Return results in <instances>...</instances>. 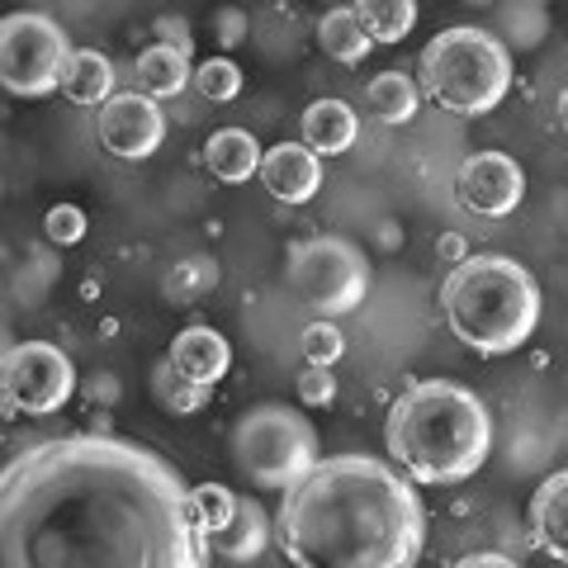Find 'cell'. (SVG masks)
<instances>
[{
  "label": "cell",
  "mask_w": 568,
  "mask_h": 568,
  "mask_svg": "<svg viewBox=\"0 0 568 568\" xmlns=\"http://www.w3.org/2000/svg\"><path fill=\"white\" fill-rule=\"evenodd\" d=\"M530 536L549 559L568 564V469H555L530 493Z\"/></svg>",
  "instance_id": "obj_14"
},
{
  "label": "cell",
  "mask_w": 568,
  "mask_h": 568,
  "mask_svg": "<svg viewBox=\"0 0 568 568\" xmlns=\"http://www.w3.org/2000/svg\"><path fill=\"white\" fill-rule=\"evenodd\" d=\"M261 185L280 204H308L323 190V152H313L308 142H275V148H265Z\"/></svg>",
  "instance_id": "obj_12"
},
{
  "label": "cell",
  "mask_w": 568,
  "mask_h": 568,
  "mask_svg": "<svg viewBox=\"0 0 568 568\" xmlns=\"http://www.w3.org/2000/svg\"><path fill=\"white\" fill-rule=\"evenodd\" d=\"M194 85H200V95L223 104V100H237L242 95V67L233 58H209L194 67Z\"/></svg>",
  "instance_id": "obj_24"
},
{
  "label": "cell",
  "mask_w": 568,
  "mask_h": 568,
  "mask_svg": "<svg viewBox=\"0 0 568 568\" xmlns=\"http://www.w3.org/2000/svg\"><path fill=\"white\" fill-rule=\"evenodd\" d=\"M298 123H304V142L323 156H342L361 133V119L346 100H313Z\"/></svg>",
  "instance_id": "obj_17"
},
{
  "label": "cell",
  "mask_w": 568,
  "mask_h": 568,
  "mask_svg": "<svg viewBox=\"0 0 568 568\" xmlns=\"http://www.w3.org/2000/svg\"><path fill=\"white\" fill-rule=\"evenodd\" d=\"M284 280H290V290L304 298L313 313L342 317V313L365 304L369 261L355 242L317 233V237H304V242L290 246V256H284Z\"/></svg>",
  "instance_id": "obj_7"
},
{
  "label": "cell",
  "mask_w": 568,
  "mask_h": 568,
  "mask_svg": "<svg viewBox=\"0 0 568 568\" xmlns=\"http://www.w3.org/2000/svg\"><path fill=\"white\" fill-rule=\"evenodd\" d=\"M62 95L71 104H81V110H100V104L114 95V62L104 58L100 48H77L67 62Z\"/></svg>",
  "instance_id": "obj_19"
},
{
  "label": "cell",
  "mask_w": 568,
  "mask_h": 568,
  "mask_svg": "<svg viewBox=\"0 0 568 568\" xmlns=\"http://www.w3.org/2000/svg\"><path fill=\"white\" fill-rule=\"evenodd\" d=\"M298 398H304V407H332V398H336L332 365H308L304 375H298Z\"/></svg>",
  "instance_id": "obj_29"
},
{
  "label": "cell",
  "mask_w": 568,
  "mask_h": 568,
  "mask_svg": "<svg viewBox=\"0 0 568 568\" xmlns=\"http://www.w3.org/2000/svg\"><path fill=\"white\" fill-rule=\"evenodd\" d=\"M365 104L379 123H413L422 104V85H413V77H403V71H379L365 85Z\"/></svg>",
  "instance_id": "obj_21"
},
{
  "label": "cell",
  "mask_w": 568,
  "mask_h": 568,
  "mask_svg": "<svg viewBox=\"0 0 568 568\" xmlns=\"http://www.w3.org/2000/svg\"><path fill=\"white\" fill-rule=\"evenodd\" d=\"M355 14L375 43H403L417 24V0H355Z\"/></svg>",
  "instance_id": "obj_22"
},
{
  "label": "cell",
  "mask_w": 568,
  "mask_h": 568,
  "mask_svg": "<svg viewBox=\"0 0 568 568\" xmlns=\"http://www.w3.org/2000/svg\"><path fill=\"white\" fill-rule=\"evenodd\" d=\"M261 162H265V148L246 129H219L204 142V166L223 185L252 181V175H261Z\"/></svg>",
  "instance_id": "obj_15"
},
{
  "label": "cell",
  "mask_w": 568,
  "mask_h": 568,
  "mask_svg": "<svg viewBox=\"0 0 568 568\" xmlns=\"http://www.w3.org/2000/svg\"><path fill=\"white\" fill-rule=\"evenodd\" d=\"M77 394V369L67 351L52 342H14L6 346V417H52Z\"/></svg>",
  "instance_id": "obj_9"
},
{
  "label": "cell",
  "mask_w": 568,
  "mask_h": 568,
  "mask_svg": "<svg viewBox=\"0 0 568 568\" xmlns=\"http://www.w3.org/2000/svg\"><path fill=\"white\" fill-rule=\"evenodd\" d=\"M317 43H323L327 58H336L342 67H361L369 58V48H375V39H369V29H365L361 14H355V6L327 10L323 24H317Z\"/></svg>",
  "instance_id": "obj_20"
},
{
  "label": "cell",
  "mask_w": 568,
  "mask_h": 568,
  "mask_svg": "<svg viewBox=\"0 0 568 568\" xmlns=\"http://www.w3.org/2000/svg\"><path fill=\"white\" fill-rule=\"evenodd\" d=\"M440 317L478 355H507L540 323V284L521 261L478 252L440 280Z\"/></svg>",
  "instance_id": "obj_4"
},
{
  "label": "cell",
  "mask_w": 568,
  "mask_h": 568,
  "mask_svg": "<svg viewBox=\"0 0 568 568\" xmlns=\"http://www.w3.org/2000/svg\"><path fill=\"white\" fill-rule=\"evenodd\" d=\"M43 233L48 242H62V246H77L85 237V213L77 204H52L48 219H43Z\"/></svg>",
  "instance_id": "obj_28"
},
{
  "label": "cell",
  "mask_w": 568,
  "mask_h": 568,
  "mask_svg": "<svg viewBox=\"0 0 568 568\" xmlns=\"http://www.w3.org/2000/svg\"><path fill=\"white\" fill-rule=\"evenodd\" d=\"M233 465L252 488L284 493L304 478L317 459V432L304 413L284 403H256L237 417L233 436H227Z\"/></svg>",
  "instance_id": "obj_6"
},
{
  "label": "cell",
  "mask_w": 568,
  "mask_h": 568,
  "mask_svg": "<svg viewBox=\"0 0 568 568\" xmlns=\"http://www.w3.org/2000/svg\"><path fill=\"white\" fill-rule=\"evenodd\" d=\"M426 517L413 484L369 455H332L284 488L275 540L298 568H407Z\"/></svg>",
  "instance_id": "obj_2"
},
{
  "label": "cell",
  "mask_w": 568,
  "mask_h": 568,
  "mask_svg": "<svg viewBox=\"0 0 568 568\" xmlns=\"http://www.w3.org/2000/svg\"><path fill=\"white\" fill-rule=\"evenodd\" d=\"M271 545V521H265V507L256 503V497H237V517L227 530H213L209 536V549L233 564H246L256 559L261 549Z\"/></svg>",
  "instance_id": "obj_18"
},
{
  "label": "cell",
  "mask_w": 568,
  "mask_h": 568,
  "mask_svg": "<svg viewBox=\"0 0 568 568\" xmlns=\"http://www.w3.org/2000/svg\"><path fill=\"white\" fill-rule=\"evenodd\" d=\"M166 361L181 369L185 379L213 388V384L227 375V365H233V346H227V336L213 332V327H185V332L171 342Z\"/></svg>",
  "instance_id": "obj_13"
},
{
  "label": "cell",
  "mask_w": 568,
  "mask_h": 568,
  "mask_svg": "<svg viewBox=\"0 0 568 568\" xmlns=\"http://www.w3.org/2000/svg\"><path fill=\"white\" fill-rule=\"evenodd\" d=\"M417 85L446 114L459 119L493 114L511 91V52L488 29L474 24L440 29L417 58Z\"/></svg>",
  "instance_id": "obj_5"
},
{
  "label": "cell",
  "mask_w": 568,
  "mask_h": 568,
  "mask_svg": "<svg viewBox=\"0 0 568 568\" xmlns=\"http://www.w3.org/2000/svg\"><path fill=\"white\" fill-rule=\"evenodd\" d=\"M455 190H459V204L478 213V219H507L526 194V171L507 152H474L459 162Z\"/></svg>",
  "instance_id": "obj_11"
},
{
  "label": "cell",
  "mask_w": 568,
  "mask_h": 568,
  "mask_svg": "<svg viewBox=\"0 0 568 568\" xmlns=\"http://www.w3.org/2000/svg\"><path fill=\"white\" fill-rule=\"evenodd\" d=\"M152 398L162 403L166 413L190 417V413H200V407L209 403V388H204V384H194V379H185L171 361H162V365L152 369Z\"/></svg>",
  "instance_id": "obj_23"
},
{
  "label": "cell",
  "mask_w": 568,
  "mask_h": 568,
  "mask_svg": "<svg viewBox=\"0 0 568 568\" xmlns=\"http://www.w3.org/2000/svg\"><path fill=\"white\" fill-rule=\"evenodd\" d=\"M555 119H559V129L568 133V85L559 91V100H555Z\"/></svg>",
  "instance_id": "obj_32"
},
{
  "label": "cell",
  "mask_w": 568,
  "mask_h": 568,
  "mask_svg": "<svg viewBox=\"0 0 568 568\" xmlns=\"http://www.w3.org/2000/svg\"><path fill=\"white\" fill-rule=\"evenodd\" d=\"M304 361L308 365H336L346 355V336H342V327L332 323V317H323V323H308L304 327Z\"/></svg>",
  "instance_id": "obj_27"
},
{
  "label": "cell",
  "mask_w": 568,
  "mask_h": 568,
  "mask_svg": "<svg viewBox=\"0 0 568 568\" xmlns=\"http://www.w3.org/2000/svg\"><path fill=\"white\" fill-rule=\"evenodd\" d=\"M436 252H440V261H450V265H459V261L469 256V252H465V237H440Z\"/></svg>",
  "instance_id": "obj_30"
},
{
  "label": "cell",
  "mask_w": 568,
  "mask_h": 568,
  "mask_svg": "<svg viewBox=\"0 0 568 568\" xmlns=\"http://www.w3.org/2000/svg\"><path fill=\"white\" fill-rule=\"evenodd\" d=\"M384 446L417 484H465L493 450V417L474 388L450 379H417L384 417Z\"/></svg>",
  "instance_id": "obj_3"
},
{
  "label": "cell",
  "mask_w": 568,
  "mask_h": 568,
  "mask_svg": "<svg viewBox=\"0 0 568 568\" xmlns=\"http://www.w3.org/2000/svg\"><path fill=\"white\" fill-rule=\"evenodd\" d=\"M95 138L104 152H114L119 162H148L166 138V114L156 110L148 91H123L110 95L95 114Z\"/></svg>",
  "instance_id": "obj_10"
},
{
  "label": "cell",
  "mask_w": 568,
  "mask_h": 568,
  "mask_svg": "<svg viewBox=\"0 0 568 568\" xmlns=\"http://www.w3.org/2000/svg\"><path fill=\"white\" fill-rule=\"evenodd\" d=\"M213 284H219V265H213L209 256H194V261H181L166 275V298L190 304V298H200L204 290H213Z\"/></svg>",
  "instance_id": "obj_25"
},
{
  "label": "cell",
  "mask_w": 568,
  "mask_h": 568,
  "mask_svg": "<svg viewBox=\"0 0 568 568\" xmlns=\"http://www.w3.org/2000/svg\"><path fill=\"white\" fill-rule=\"evenodd\" d=\"M190 493H194V507H200V517H204V526H209V536H213V530H227V526H233V517H237V497H242V493L223 488V484H200V488H190Z\"/></svg>",
  "instance_id": "obj_26"
},
{
  "label": "cell",
  "mask_w": 568,
  "mask_h": 568,
  "mask_svg": "<svg viewBox=\"0 0 568 568\" xmlns=\"http://www.w3.org/2000/svg\"><path fill=\"white\" fill-rule=\"evenodd\" d=\"M71 52L77 48L67 43V33L52 14L14 10L0 20V81H6L10 95L39 100L62 91Z\"/></svg>",
  "instance_id": "obj_8"
},
{
  "label": "cell",
  "mask_w": 568,
  "mask_h": 568,
  "mask_svg": "<svg viewBox=\"0 0 568 568\" xmlns=\"http://www.w3.org/2000/svg\"><path fill=\"white\" fill-rule=\"evenodd\" d=\"M459 564H465V568H511L507 555H465Z\"/></svg>",
  "instance_id": "obj_31"
},
{
  "label": "cell",
  "mask_w": 568,
  "mask_h": 568,
  "mask_svg": "<svg viewBox=\"0 0 568 568\" xmlns=\"http://www.w3.org/2000/svg\"><path fill=\"white\" fill-rule=\"evenodd\" d=\"M194 81L190 48L181 43H152L138 58V91H148L152 100H175Z\"/></svg>",
  "instance_id": "obj_16"
},
{
  "label": "cell",
  "mask_w": 568,
  "mask_h": 568,
  "mask_svg": "<svg viewBox=\"0 0 568 568\" xmlns=\"http://www.w3.org/2000/svg\"><path fill=\"white\" fill-rule=\"evenodd\" d=\"M190 488L162 455L114 436H58L6 465V568H200Z\"/></svg>",
  "instance_id": "obj_1"
}]
</instances>
